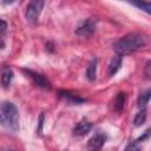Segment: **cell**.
I'll list each match as a JSON object with an SVG mask.
<instances>
[{"instance_id":"obj_12","label":"cell","mask_w":151,"mask_h":151,"mask_svg":"<svg viewBox=\"0 0 151 151\" xmlns=\"http://www.w3.org/2000/svg\"><path fill=\"white\" fill-rule=\"evenodd\" d=\"M122 1H125V2H127L130 5H133V6L143 9L146 13H150V4H149V1H144V0H122Z\"/></svg>"},{"instance_id":"obj_18","label":"cell","mask_w":151,"mask_h":151,"mask_svg":"<svg viewBox=\"0 0 151 151\" xmlns=\"http://www.w3.org/2000/svg\"><path fill=\"white\" fill-rule=\"evenodd\" d=\"M4 47H5V41H4V38L0 34V50H2Z\"/></svg>"},{"instance_id":"obj_13","label":"cell","mask_w":151,"mask_h":151,"mask_svg":"<svg viewBox=\"0 0 151 151\" xmlns=\"http://www.w3.org/2000/svg\"><path fill=\"white\" fill-rule=\"evenodd\" d=\"M124 103H125V93H118L114 98V101H113V107L117 112H120L124 107Z\"/></svg>"},{"instance_id":"obj_8","label":"cell","mask_w":151,"mask_h":151,"mask_svg":"<svg viewBox=\"0 0 151 151\" xmlns=\"http://www.w3.org/2000/svg\"><path fill=\"white\" fill-rule=\"evenodd\" d=\"M105 142H106V134H104V133H97L92 138H90V140H88V147L90 149H93V150L101 149V146L105 144Z\"/></svg>"},{"instance_id":"obj_14","label":"cell","mask_w":151,"mask_h":151,"mask_svg":"<svg viewBox=\"0 0 151 151\" xmlns=\"http://www.w3.org/2000/svg\"><path fill=\"white\" fill-rule=\"evenodd\" d=\"M146 120V110L145 107H142V110L136 114L134 119H133V124L134 126H142Z\"/></svg>"},{"instance_id":"obj_2","label":"cell","mask_w":151,"mask_h":151,"mask_svg":"<svg viewBox=\"0 0 151 151\" xmlns=\"http://www.w3.org/2000/svg\"><path fill=\"white\" fill-rule=\"evenodd\" d=\"M0 125L11 132L19 130V111L13 103H0Z\"/></svg>"},{"instance_id":"obj_16","label":"cell","mask_w":151,"mask_h":151,"mask_svg":"<svg viewBox=\"0 0 151 151\" xmlns=\"http://www.w3.org/2000/svg\"><path fill=\"white\" fill-rule=\"evenodd\" d=\"M6 28H7V22L0 18V32L6 31Z\"/></svg>"},{"instance_id":"obj_1","label":"cell","mask_w":151,"mask_h":151,"mask_svg":"<svg viewBox=\"0 0 151 151\" xmlns=\"http://www.w3.org/2000/svg\"><path fill=\"white\" fill-rule=\"evenodd\" d=\"M147 42V39L144 34L133 32L129 33L124 37H122L116 44H114V51L118 54H126L131 53L133 51H137L142 47H144Z\"/></svg>"},{"instance_id":"obj_19","label":"cell","mask_w":151,"mask_h":151,"mask_svg":"<svg viewBox=\"0 0 151 151\" xmlns=\"http://www.w3.org/2000/svg\"><path fill=\"white\" fill-rule=\"evenodd\" d=\"M15 0H4V2L6 4V5H8V4H12V2H14Z\"/></svg>"},{"instance_id":"obj_10","label":"cell","mask_w":151,"mask_h":151,"mask_svg":"<svg viewBox=\"0 0 151 151\" xmlns=\"http://www.w3.org/2000/svg\"><path fill=\"white\" fill-rule=\"evenodd\" d=\"M120 66H122V54L117 53L112 58V60H111V63L109 65V71H107L109 76H114L117 73V71L120 68Z\"/></svg>"},{"instance_id":"obj_4","label":"cell","mask_w":151,"mask_h":151,"mask_svg":"<svg viewBox=\"0 0 151 151\" xmlns=\"http://www.w3.org/2000/svg\"><path fill=\"white\" fill-rule=\"evenodd\" d=\"M97 26V19L96 18H88L84 20L76 29V34L80 38H87L91 37L96 29Z\"/></svg>"},{"instance_id":"obj_9","label":"cell","mask_w":151,"mask_h":151,"mask_svg":"<svg viewBox=\"0 0 151 151\" xmlns=\"http://www.w3.org/2000/svg\"><path fill=\"white\" fill-rule=\"evenodd\" d=\"M12 80H13V71L9 67L5 66L1 70V76H0V81H1L2 87H5V88L9 87Z\"/></svg>"},{"instance_id":"obj_17","label":"cell","mask_w":151,"mask_h":151,"mask_svg":"<svg viewBox=\"0 0 151 151\" xmlns=\"http://www.w3.org/2000/svg\"><path fill=\"white\" fill-rule=\"evenodd\" d=\"M145 74L147 78H150V61L146 63V66H145Z\"/></svg>"},{"instance_id":"obj_5","label":"cell","mask_w":151,"mask_h":151,"mask_svg":"<svg viewBox=\"0 0 151 151\" xmlns=\"http://www.w3.org/2000/svg\"><path fill=\"white\" fill-rule=\"evenodd\" d=\"M24 71L35 83V85H38L40 87H44V88H50V83L44 76H41V74H39V73H37V72H34L32 70H24Z\"/></svg>"},{"instance_id":"obj_7","label":"cell","mask_w":151,"mask_h":151,"mask_svg":"<svg viewBox=\"0 0 151 151\" xmlns=\"http://www.w3.org/2000/svg\"><path fill=\"white\" fill-rule=\"evenodd\" d=\"M91 129H92V124L90 122L81 120V122H79L74 126V129H73V136H76V137H83V136L87 134L91 131Z\"/></svg>"},{"instance_id":"obj_15","label":"cell","mask_w":151,"mask_h":151,"mask_svg":"<svg viewBox=\"0 0 151 151\" xmlns=\"http://www.w3.org/2000/svg\"><path fill=\"white\" fill-rule=\"evenodd\" d=\"M150 90H147V91H145V92H143V93H140V96L138 97V106L142 109V107H145L146 106V104L149 103V99H150Z\"/></svg>"},{"instance_id":"obj_3","label":"cell","mask_w":151,"mask_h":151,"mask_svg":"<svg viewBox=\"0 0 151 151\" xmlns=\"http://www.w3.org/2000/svg\"><path fill=\"white\" fill-rule=\"evenodd\" d=\"M44 8V0H31L26 7L25 17L28 21H37Z\"/></svg>"},{"instance_id":"obj_6","label":"cell","mask_w":151,"mask_h":151,"mask_svg":"<svg viewBox=\"0 0 151 151\" xmlns=\"http://www.w3.org/2000/svg\"><path fill=\"white\" fill-rule=\"evenodd\" d=\"M59 98L64 99L66 103H68L71 105H79V104H83V103L86 101L84 98H80L77 94H73V93L67 92V91H60L59 92Z\"/></svg>"},{"instance_id":"obj_11","label":"cell","mask_w":151,"mask_h":151,"mask_svg":"<svg viewBox=\"0 0 151 151\" xmlns=\"http://www.w3.org/2000/svg\"><path fill=\"white\" fill-rule=\"evenodd\" d=\"M97 59H92L87 66V70H86V77L88 80H94L96 79V76H97Z\"/></svg>"}]
</instances>
